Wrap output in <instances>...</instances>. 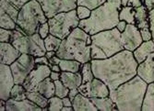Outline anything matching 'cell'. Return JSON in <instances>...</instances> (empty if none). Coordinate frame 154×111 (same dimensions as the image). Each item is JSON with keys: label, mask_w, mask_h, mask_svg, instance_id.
Returning <instances> with one entry per match:
<instances>
[{"label": "cell", "mask_w": 154, "mask_h": 111, "mask_svg": "<svg viewBox=\"0 0 154 111\" xmlns=\"http://www.w3.org/2000/svg\"><path fill=\"white\" fill-rule=\"evenodd\" d=\"M144 6L149 11L154 8V0H144Z\"/></svg>", "instance_id": "46"}, {"label": "cell", "mask_w": 154, "mask_h": 111, "mask_svg": "<svg viewBox=\"0 0 154 111\" xmlns=\"http://www.w3.org/2000/svg\"><path fill=\"white\" fill-rule=\"evenodd\" d=\"M10 98L14 100H24L27 98V90L23 85L15 84L10 92Z\"/></svg>", "instance_id": "31"}, {"label": "cell", "mask_w": 154, "mask_h": 111, "mask_svg": "<svg viewBox=\"0 0 154 111\" xmlns=\"http://www.w3.org/2000/svg\"><path fill=\"white\" fill-rule=\"evenodd\" d=\"M127 25H128V22L127 21H125V20H120L118 22V24L116 25V29L120 31V32H123L125 30V28H127Z\"/></svg>", "instance_id": "44"}, {"label": "cell", "mask_w": 154, "mask_h": 111, "mask_svg": "<svg viewBox=\"0 0 154 111\" xmlns=\"http://www.w3.org/2000/svg\"><path fill=\"white\" fill-rule=\"evenodd\" d=\"M74 111H97V107L88 96L82 94H78L72 101Z\"/></svg>", "instance_id": "18"}, {"label": "cell", "mask_w": 154, "mask_h": 111, "mask_svg": "<svg viewBox=\"0 0 154 111\" xmlns=\"http://www.w3.org/2000/svg\"><path fill=\"white\" fill-rule=\"evenodd\" d=\"M63 100V104H64V107H72V100L67 96H65V98H62Z\"/></svg>", "instance_id": "49"}, {"label": "cell", "mask_w": 154, "mask_h": 111, "mask_svg": "<svg viewBox=\"0 0 154 111\" xmlns=\"http://www.w3.org/2000/svg\"><path fill=\"white\" fill-rule=\"evenodd\" d=\"M0 98L7 101L10 98V92L15 86V80L11 71L10 65L3 64L0 65Z\"/></svg>", "instance_id": "14"}, {"label": "cell", "mask_w": 154, "mask_h": 111, "mask_svg": "<svg viewBox=\"0 0 154 111\" xmlns=\"http://www.w3.org/2000/svg\"><path fill=\"white\" fill-rule=\"evenodd\" d=\"M0 53H1V63L7 65H11L21 55V52L10 42L0 43Z\"/></svg>", "instance_id": "17"}, {"label": "cell", "mask_w": 154, "mask_h": 111, "mask_svg": "<svg viewBox=\"0 0 154 111\" xmlns=\"http://www.w3.org/2000/svg\"><path fill=\"white\" fill-rule=\"evenodd\" d=\"M149 30L152 35V40L154 41V8L149 11Z\"/></svg>", "instance_id": "41"}, {"label": "cell", "mask_w": 154, "mask_h": 111, "mask_svg": "<svg viewBox=\"0 0 154 111\" xmlns=\"http://www.w3.org/2000/svg\"><path fill=\"white\" fill-rule=\"evenodd\" d=\"M148 85L137 74L116 89L110 91L109 96L116 103L117 110L141 111Z\"/></svg>", "instance_id": "2"}, {"label": "cell", "mask_w": 154, "mask_h": 111, "mask_svg": "<svg viewBox=\"0 0 154 111\" xmlns=\"http://www.w3.org/2000/svg\"><path fill=\"white\" fill-rule=\"evenodd\" d=\"M136 15V8L133 7H122L119 12V19L127 21L128 24H134L136 23L135 20Z\"/></svg>", "instance_id": "27"}, {"label": "cell", "mask_w": 154, "mask_h": 111, "mask_svg": "<svg viewBox=\"0 0 154 111\" xmlns=\"http://www.w3.org/2000/svg\"><path fill=\"white\" fill-rule=\"evenodd\" d=\"M122 43L125 50L134 51L143 42L138 28L134 24H128L125 30L121 34Z\"/></svg>", "instance_id": "13"}, {"label": "cell", "mask_w": 154, "mask_h": 111, "mask_svg": "<svg viewBox=\"0 0 154 111\" xmlns=\"http://www.w3.org/2000/svg\"><path fill=\"white\" fill-rule=\"evenodd\" d=\"M91 99L98 110H101V111L117 110L116 103L110 96H105V98H92Z\"/></svg>", "instance_id": "23"}, {"label": "cell", "mask_w": 154, "mask_h": 111, "mask_svg": "<svg viewBox=\"0 0 154 111\" xmlns=\"http://www.w3.org/2000/svg\"><path fill=\"white\" fill-rule=\"evenodd\" d=\"M10 43L21 53L31 54L34 57L45 56L47 51L45 39L38 32L32 35H27L18 25L16 29L13 30Z\"/></svg>", "instance_id": "7"}, {"label": "cell", "mask_w": 154, "mask_h": 111, "mask_svg": "<svg viewBox=\"0 0 154 111\" xmlns=\"http://www.w3.org/2000/svg\"><path fill=\"white\" fill-rule=\"evenodd\" d=\"M116 28L91 35V59H106L125 50Z\"/></svg>", "instance_id": "5"}, {"label": "cell", "mask_w": 154, "mask_h": 111, "mask_svg": "<svg viewBox=\"0 0 154 111\" xmlns=\"http://www.w3.org/2000/svg\"><path fill=\"white\" fill-rule=\"evenodd\" d=\"M38 33L40 34V36L43 38L44 39L50 34V26L48 24V21L41 25V27L39 28Z\"/></svg>", "instance_id": "39"}, {"label": "cell", "mask_w": 154, "mask_h": 111, "mask_svg": "<svg viewBox=\"0 0 154 111\" xmlns=\"http://www.w3.org/2000/svg\"><path fill=\"white\" fill-rule=\"evenodd\" d=\"M13 31L1 28L0 29V42H10Z\"/></svg>", "instance_id": "37"}, {"label": "cell", "mask_w": 154, "mask_h": 111, "mask_svg": "<svg viewBox=\"0 0 154 111\" xmlns=\"http://www.w3.org/2000/svg\"><path fill=\"white\" fill-rule=\"evenodd\" d=\"M6 105H7V101H5L3 99L0 100V111H7Z\"/></svg>", "instance_id": "52"}, {"label": "cell", "mask_w": 154, "mask_h": 111, "mask_svg": "<svg viewBox=\"0 0 154 111\" xmlns=\"http://www.w3.org/2000/svg\"><path fill=\"white\" fill-rule=\"evenodd\" d=\"M83 63H79L76 60H68V59H62L59 66L62 72H72L78 73L81 71V66Z\"/></svg>", "instance_id": "26"}, {"label": "cell", "mask_w": 154, "mask_h": 111, "mask_svg": "<svg viewBox=\"0 0 154 111\" xmlns=\"http://www.w3.org/2000/svg\"><path fill=\"white\" fill-rule=\"evenodd\" d=\"M50 78H51L53 81H57V80H60V78H61V73L52 71V72H51V74H50Z\"/></svg>", "instance_id": "47"}, {"label": "cell", "mask_w": 154, "mask_h": 111, "mask_svg": "<svg viewBox=\"0 0 154 111\" xmlns=\"http://www.w3.org/2000/svg\"><path fill=\"white\" fill-rule=\"evenodd\" d=\"M79 93L88 96L90 98H105L109 96L110 89L103 81L99 78L94 77L91 82L86 84H81L78 88Z\"/></svg>", "instance_id": "11"}, {"label": "cell", "mask_w": 154, "mask_h": 111, "mask_svg": "<svg viewBox=\"0 0 154 111\" xmlns=\"http://www.w3.org/2000/svg\"><path fill=\"white\" fill-rule=\"evenodd\" d=\"M50 67H51V70L54 71V72H58V73L62 72L59 64H53V65H50Z\"/></svg>", "instance_id": "50"}, {"label": "cell", "mask_w": 154, "mask_h": 111, "mask_svg": "<svg viewBox=\"0 0 154 111\" xmlns=\"http://www.w3.org/2000/svg\"><path fill=\"white\" fill-rule=\"evenodd\" d=\"M121 8V0H107L102 6L91 10L90 18L80 20L79 27L91 36L114 29L120 21L119 12Z\"/></svg>", "instance_id": "3"}, {"label": "cell", "mask_w": 154, "mask_h": 111, "mask_svg": "<svg viewBox=\"0 0 154 111\" xmlns=\"http://www.w3.org/2000/svg\"><path fill=\"white\" fill-rule=\"evenodd\" d=\"M35 65L34 56L31 54L21 53L20 56L10 65L15 84L22 85L28 75L34 69Z\"/></svg>", "instance_id": "9"}, {"label": "cell", "mask_w": 154, "mask_h": 111, "mask_svg": "<svg viewBox=\"0 0 154 111\" xmlns=\"http://www.w3.org/2000/svg\"><path fill=\"white\" fill-rule=\"evenodd\" d=\"M122 7H138L144 5V0H121Z\"/></svg>", "instance_id": "38"}, {"label": "cell", "mask_w": 154, "mask_h": 111, "mask_svg": "<svg viewBox=\"0 0 154 111\" xmlns=\"http://www.w3.org/2000/svg\"><path fill=\"white\" fill-rule=\"evenodd\" d=\"M51 72L52 70L49 65L36 64L22 85L27 91H35L40 83L50 76Z\"/></svg>", "instance_id": "12"}, {"label": "cell", "mask_w": 154, "mask_h": 111, "mask_svg": "<svg viewBox=\"0 0 154 111\" xmlns=\"http://www.w3.org/2000/svg\"><path fill=\"white\" fill-rule=\"evenodd\" d=\"M64 107L63 100L57 95H54L49 98L48 102V110L49 111H61Z\"/></svg>", "instance_id": "33"}, {"label": "cell", "mask_w": 154, "mask_h": 111, "mask_svg": "<svg viewBox=\"0 0 154 111\" xmlns=\"http://www.w3.org/2000/svg\"><path fill=\"white\" fill-rule=\"evenodd\" d=\"M135 8H136L135 25L138 28V30L149 27V11L147 9V7L144 5H142Z\"/></svg>", "instance_id": "21"}, {"label": "cell", "mask_w": 154, "mask_h": 111, "mask_svg": "<svg viewBox=\"0 0 154 111\" xmlns=\"http://www.w3.org/2000/svg\"><path fill=\"white\" fill-rule=\"evenodd\" d=\"M141 110L154 111V82L148 85Z\"/></svg>", "instance_id": "25"}, {"label": "cell", "mask_w": 154, "mask_h": 111, "mask_svg": "<svg viewBox=\"0 0 154 111\" xmlns=\"http://www.w3.org/2000/svg\"><path fill=\"white\" fill-rule=\"evenodd\" d=\"M0 28L11 31L17 28V22L3 10H0Z\"/></svg>", "instance_id": "29"}, {"label": "cell", "mask_w": 154, "mask_h": 111, "mask_svg": "<svg viewBox=\"0 0 154 111\" xmlns=\"http://www.w3.org/2000/svg\"><path fill=\"white\" fill-rule=\"evenodd\" d=\"M7 111H41L43 108L34 104L30 99H24V100H14L9 98L7 100L6 105Z\"/></svg>", "instance_id": "16"}, {"label": "cell", "mask_w": 154, "mask_h": 111, "mask_svg": "<svg viewBox=\"0 0 154 111\" xmlns=\"http://www.w3.org/2000/svg\"><path fill=\"white\" fill-rule=\"evenodd\" d=\"M61 59L76 60L81 63L91 61V36L78 27L66 38L57 51Z\"/></svg>", "instance_id": "4"}, {"label": "cell", "mask_w": 154, "mask_h": 111, "mask_svg": "<svg viewBox=\"0 0 154 111\" xmlns=\"http://www.w3.org/2000/svg\"><path fill=\"white\" fill-rule=\"evenodd\" d=\"M91 64L94 76L103 81L110 91L137 74L138 63L133 51L128 50H123L106 59H91Z\"/></svg>", "instance_id": "1"}, {"label": "cell", "mask_w": 154, "mask_h": 111, "mask_svg": "<svg viewBox=\"0 0 154 111\" xmlns=\"http://www.w3.org/2000/svg\"><path fill=\"white\" fill-rule=\"evenodd\" d=\"M81 75H82V84H86L88 82H91L95 76L92 72V68L91 62L83 63L81 66Z\"/></svg>", "instance_id": "32"}, {"label": "cell", "mask_w": 154, "mask_h": 111, "mask_svg": "<svg viewBox=\"0 0 154 111\" xmlns=\"http://www.w3.org/2000/svg\"><path fill=\"white\" fill-rule=\"evenodd\" d=\"M27 98L32 101L34 104L43 108V110H48L49 99L38 91H27Z\"/></svg>", "instance_id": "24"}, {"label": "cell", "mask_w": 154, "mask_h": 111, "mask_svg": "<svg viewBox=\"0 0 154 111\" xmlns=\"http://www.w3.org/2000/svg\"><path fill=\"white\" fill-rule=\"evenodd\" d=\"M77 11V15L78 18L82 20V19H86L88 18H90L91 14V10L86 7H83V6H78L76 8Z\"/></svg>", "instance_id": "36"}, {"label": "cell", "mask_w": 154, "mask_h": 111, "mask_svg": "<svg viewBox=\"0 0 154 111\" xmlns=\"http://www.w3.org/2000/svg\"><path fill=\"white\" fill-rule=\"evenodd\" d=\"M43 7L48 19L53 18L61 12H67L76 9L77 0H37Z\"/></svg>", "instance_id": "10"}, {"label": "cell", "mask_w": 154, "mask_h": 111, "mask_svg": "<svg viewBox=\"0 0 154 111\" xmlns=\"http://www.w3.org/2000/svg\"><path fill=\"white\" fill-rule=\"evenodd\" d=\"M137 75L148 84L154 82V52L150 53L144 62L138 63Z\"/></svg>", "instance_id": "15"}, {"label": "cell", "mask_w": 154, "mask_h": 111, "mask_svg": "<svg viewBox=\"0 0 154 111\" xmlns=\"http://www.w3.org/2000/svg\"><path fill=\"white\" fill-rule=\"evenodd\" d=\"M61 58H59L57 54L54 55V56L53 57V58H51L50 60H49V63H50V65H53V64H59L60 63V62H61ZM49 65V66H50Z\"/></svg>", "instance_id": "48"}, {"label": "cell", "mask_w": 154, "mask_h": 111, "mask_svg": "<svg viewBox=\"0 0 154 111\" xmlns=\"http://www.w3.org/2000/svg\"><path fill=\"white\" fill-rule=\"evenodd\" d=\"M78 94H79V89H78V88L70 89V90H69V93H68V98L73 101V99L76 98Z\"/></svg>", "instance_id": "45"}, {"label": "cell", "mask_w": 154, "mask_h": 111, "mask_svg": "<svg viewBox=\"0 0 154 111\" xmlns=\"http://www.w3.org/2000/svg\"><path fill=\"white\" fill-rule=\"evenodd\" d=\"M63 84L69 89L79 88L82 84L81 73H72V72H61V78Z\"/></svg>", "instance_id": "20"}, {"label": "cell", "mask_w": 154, "mask_h": 111, "mask_svg": "<svg viewBox=\"0 0 154 111\" xmlns=\"http://www.w3.org/2000/svg\"><path fill=\"white\" fill-rule=\"evenodd\" d=\"M48 21V18L37 0H31L20 9L17 25L27 34L32 35L39 31L42 24Z\"/></svg>", "instance_id": "6"}, {"label": "cell", "mask_w": 154, "mask_h": 111, "mask_svg": "<svg viewBox=\"0 0 154 111\" xmlns=\"http://www.w3.org/2000/svg\"><path fill=\"white\" fill-rule=\"evenodd\" d=\"M79 21L80 19L78 18L76 9L58 13L53 18L48 19L50 34L64 39L71 33L73 30L79 27Z\"/></svg>", "instance_id": "8"}, {"label": "cell", "mask_w": 154, "mask_h": 111, "mask_svg": "<svg viewBox=\"0 0 154 111\" xmlns=\"http://www.w3.org/2000/svg\"><path fill=\"white\" fill-rule=\"evenodd\" d=\"M0 10L5 11L17 22L18 16L20 13V8L15 7L13 4L9 3L8 1H7V0H0Z\"/></svg>", "instance_id": "28"}, {"label": "cell", "mask_w": 154, "mask_h": 111, "mask_svg": "<svg viewBox=\"0 0 154 111\" xmlns=\"http://www.w3.org/2000/svg\"><path fill=\"white\" fill-rule=\"evenodd\" d=\"M106 1L107 0H77V4L78 6H83L90 8L91 10H93L104 4Z\"/></svg>", "instance_id": "34"}, {"label": "cell", "mask_w": 154, "mask_h": 111, "mask_svg": "<svg viewBox=\"0 0 154 111\" xmlns=\"http://www.w3.org/2000/svg\"><path fill=\"white\" fill-rule=\"evenodd\" d=\"M154 52V41L152 39L148 41H143L134 51V57L138 63H141L146 60L150 53Z\"/></svg>", "instance_id": "19"}, {"label": "cell", "mask_w": 154, "mask_h": 111, "mask_svg": "<svg viewBox=\"0 0 154 111\" xmlns=\"http://www.w3.org/2000/svg\"><path fill=\"white\" fill-rule=\"evenodd\" d=\"M35 91L40 92L42 95H44L45 98L48 99L51 98L52 96L55 95V85L54 81H53L50 76L45 78L44 81H42L38 85L37 88Z\"/></svg>", "instance_id": "22"}, {"label": "cell", "mask_w": 154, "mask_h": 111, "mask_svg": "<svg viewBox=\"0 0 154 111\" xmlns=\"http://www.w3.org/2000/svg\"><path fill=\"white\" fill-rule=\"evenodd\" d=\"M35 63L36 64H45V65H50L49 59L45 56H41V57H35Z\"/></svg>", "instance_id": "43"}, {"label": "cell", "mask_w": 154, "mask_h": 111, "mask_svg": "<svg viewBox=\"0 0 154 111\" xmlns=\"http://www.w3.org/2000/svg\"><path fill=\"white\" fill-rule=\"evenodd\" d=\"M139 31H140L143 41H148V40L152 39V35H151V32H150V30H149V27L140 29V30H139Z\"/></svg>", "instance_id": "40"}, {"label": "cell", "mask_w": 154, "mask_h": 111, "mask_svg": "<svg viewBox=\"0 0 154 111\" xmlns=\"http://www.w3.org/2000/svg\"><path fill=\"white\" fill-rule=\"evenodd\" d=\"M62 43V39L55 37L52 34H49L45 39V45L46 48V51H57L60 45Z\"/></svg>", "instance_id": "30"}, {"label": "cell", "mask_w": 154, "mask_h": 111, "mask_svg": "<svg viewBox=\"0 0 154 111\" xmlns=\"http://www.w3.org/2000/svg\"><path fill=\"white\" fill-rule=\"evenodd\" d=\"M61 111H74L73 107H63Z\"/></svg>", "instance_id": "53"}, {"label": "cell", "mask_w": 154, "mask_h": 111, "mask_svg": "<svg viewBox=\"0 0 154 111\" xmlns=\"http://www.w3.org/2000/svg\"><path fill=\"white\" fill-rule=\"evenodd\" d=\"M57 54V51H46V54H45V56L50 60L51 58H53L54 55Z\"/></svg>", "instance_id": "51"}, {"label": "cell", "mask_w": 154, "mask_h": 111, "mask_svg": "<svg viewBox=\"0 0 154 111\" xmlns=\"http://www.w3.org/2000/svg\"><path fill=\"white\" fill-rule=\"evenodd\" d=\"M7 1H8L9 3L13 4L15 7L20 9L25 4H27L29 1H31V0H7Z\"/></svg>", "instance_id": "42"}, {"label": "cell", "mask_w": 154, "mask_h": 111, "mask_svg": "<svg viewBox=\"0 0 154 111\" xmlns=\"http://www.w3.org/2000/svg\"><path fill=\"white\" fill-rule=\"evenodd\" d=\"M54 85H55V95L59 96L60 98H63L65 96L68 95L69 93V88H67L61 80H57V81H54Z\"/></svg>", "instance_id": "35"}]
</instances>
